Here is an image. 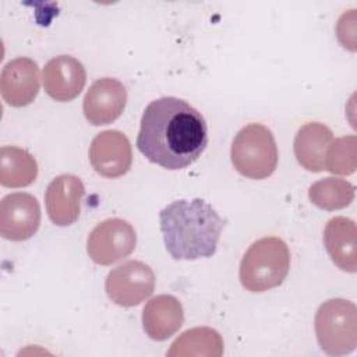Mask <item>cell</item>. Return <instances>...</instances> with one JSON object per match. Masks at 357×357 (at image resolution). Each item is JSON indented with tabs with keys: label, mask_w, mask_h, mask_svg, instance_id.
Returning <instances> with one entry per match:
<instances>
[{
	"label": "cell",
	"mask_w": 357,
	"mask_h": 357,
	"mask_svg": "<svg viewBox=\"0 0 357 357\" xmlns=\"http://www.w3.org/2000/svg\"><path fill=\"white\" fill-rule=\"evenodd\" d=\"M208 144L204 116L183 99L163 96L144 110L137 137L138 151L167 170L192 165Z\"/></svg>",
	"instance_id": "6da1fadb"
},
{
	"label": "cell",
	"mask_w": 357,
	"mask_h": 357,
	"mask_svg": "<svg viewBox=\"0 0 357 357\" xmlns=\"http://www.w3.org/2000/svg\"><path fill=\"white\" fill-rule=\"evenodd\" d=\"M163 243L173 259L194 261L216 252L225 220L202 198L178 199L159 212Z\"/></svg>",
	"instance_id": "7a4b0ae2"
},
{
	"label": "cell",
	"mask_w": 357,
	"mask_h": 357,
	"mask_svg": "<svg viewBox=\"0 0 357 357\" xmlns=\"http://www.w3.org/2000/svg\"><path fill=\"white\" fill-rule=\"evenodd\" d=\"M290 268L287 244L275 236L254 241L240 262L241 286L252 293H262L283 283Z\"/></svg>",
	"instance_id": "3957f363"
},
{
	"label": "cell",
	"mask_w": 357,
	"mask_h": 357,
	"mask_svg": "<svg viewBox=\"0 0 357 357\" xmlns=\"http://www.w3.org/2000/svg\"><path fill=\"white\" fill-rule=\"evenodd\" d=\"M230 158L241 176L252 180L269 177L278 166V146L272 131L259 123L243 127L231 142Z\"/></svg>",
	"instance_id": "277c9868"
},
{
	"label": "cell",
	"mask_w": 357,
	"mask_h": 357,
	"mask_svg": "<svg viewBox=\"0 0 357 357\" xmlns=\"http://www.w3.org/2000/svg\"><path fill=\"white\" fill-rule=\"evenodd\" d=\"M315 333L321 349L331 356H344L357 346V308L344 298L322 303L315 314Z\"/></svg>",
	"instance_id": "5b68a950"
},
{
	"label": "cell",
	"mask_w": 357,
	"mask_h": 357,
	"mask_svg": "<svg viewBox=\"0 0 357 357\" xmlns=\"http://www.w3.org/2000/svg\"><path fill=\"white\" fill-rule=\"evenodd\" d=\"M135 245L134 227L120 218H110L98 223L86 240L88 255L99 265H112L128 257Z\"/></svg>",
	"instance_id": "8992f818"
},
{
	"label": "cell",
	"mask_w": 357,
	"mask_h": 357,
	"mask_svg": "<svg viewBox=\"0 0 357 357\" xmlns=\"http://www.w3.org/2000/svg\"><path fill=\"white\" fill-rule=\"evenodd\" d=\"M155 289V273L142 261H127L113 268L106 278L107 297L117 305L134 307L148 298Z\"/></svg>",
	"instance_id": "52a82bcc"
},
{
	"label": "cell",
	"mask_w": 357,
	"mask_h": 357,
	"mask_svg": "<svg viewBox=\"0 0 357 357\" xmlns=\"http://www.w3.org/2000/svg\"><path fill=\"white\" fill-rule=\"evenodd\" d=\"M40 206L28 192L7 194L0 202V234L6 240L25 241L39 229Z\"/></svg>",
	"instance_id": "ba28073f"
},
{
	"label": "cell",
	"mask_w": 357,
	"mask_h": 357,
	"mask_svg": "<svg viewBox=\"0 0 357 357\" xmlns=\"http://www.w3.org/2000/svg\"><path fill=\"white\" fill-rule=\"evenodd\" d=\"M89 162L93 170L107 178L124 176L132 163L128 138L117 130L99 132L89 146Z\"/></svg>",
	"instance_id": "9c48e42d"
},
{
	"label": "cell",
	"mask_w": 357,
	"mask_h": 357,
	"mask_svg": "<svg viewBox=\"0 0 357 357\" xmlns=\"http://www.w3.org/2000/svg\"><path fill=\"white\" fill-rule=\"evenodd\" d=\"M127 105L126 86L116 78L96 79L85 93L82 110L93 126H105L117 120Z\"/></svg>",
	"instance_id": "30bf717a"
},
{
	"label": "cell",
	"mask_w": 357,
	"mask_h": 357,
	"mask_svg": "<svg viewBox=\"0 0 357 357\" xmlns=\"http://www.w3.org/2000/svg\"><path fill=\"white\" fill-rule=\"evenodd\" d=\"M1 98L14 107L28 106L39 93V67L29 57L8 61L0 74Z\"/></svg>",
	"instance_id": "8fae6325"
},
{
	"label": "cell",
	"mask_w": 357,
	"mask_h": 357,
	"mask_svg": "<svg viewBox=\"0 0 357 357\" xmlns=\"http://www.w3.org/2000/svg\"><path fill=\"white\" fill-rule=\"evenodd\" d=\"M42 81L45 92L52 99L57 102H70L75 99L85 86V67L78 59L61 54L46 63Z\"/></svg>",
	"instance_id": "7c38bea8"
},
{
	"label": "cell",
	"mask_w": 357,
	"mask_h": 357,
	"mask_svg": "<svg viewBox=\"0 0 357 357\" xmlns=\"http://www.w3.org/2000/svg\"><path fill=\"white\" fill-rule=\"evenodd\" d=\"M85 187L74 174H60L50 181L45 194L49 219L57 226L73 225L81 212Z\"/></svg>",
	"instance_id": "4fadbf2b"
},
{
	"label": "cell",
	"mask_w": 357,
	"mask_h": 357,
	"mask_svg": "<svg viewBox=\"0 0 357 357\" xmlns=\"http://www.w3.org/2000/svg\"><path fill=\"white\" fill-rule=\"evenodd\" d=\"M184 322L181 303L170 294H159L151 298L142 310V326L145 333L158 342L169 339Z\"/></svg>",
	"instance_id": "5bb4252c"
},
{
	"label": "cell",
	"mask_w": 357,
	"mask_h": 357,
	"mask_svg": "<svg viewBox=\"0 0 357 357\" xmlns=\"http://www.w3.org/2000/svg\"><path fill=\"white\" fill-rule=\"evenodd\" d=\"M357 227L354 220L336 216L328 220L324 230V244L332 262L342 271H357Z\"/></svg>",
	"instance_id": "9a60e30c"
},
{
	"label": "cell",
	"mask_w": 357,
	"mask_h": 357,
	"mask_svg": "<svg viewBox=\"0 0 357 357\" xmlns=\"http://www.w3.org/2000/svg\"><path fill=\"white\" fill-rule=\"evenodd\" d=\"M333 141V132L322 123L304 124L294 138V155L297 162L308 172L325 170V155Z\"/></svg>",
	"instance_id": "2e32d148"
},
{
	"label": "cell",
	"mask_w": 357,
	"mask_h": 357,
	"mask_svg": "<svg viewBox=\"0 0 357 357\" xmlns=\"http://www.w3.org/2000/svg\"><path fill=\"white\" fill-rule=\"evenodd\" d=\"M38 163L25 149L18 146H1L0 149V184L20 188L35 181Z\"/></svg>",
	"instance_id": "e0dca14e"
},
{
	"label": "cell",
	"mask_w": 357,
	"mask_h": 357,
	"mask_svg": "<svg viewBox=\"0 0 357 357\" xmlns=\"http://www.w3.org/2000/svg\"><path fill=\"white\" fill-rule=\"evenodd\" d=\"M223 354V339L218 331L199 326L183 332L167 351L169 357L206 356L220 357Z\"/></svg>",
	"instance_id": "ac0fdd59"
},
{
	"label": "cell",
	"mask_w": 357,
	"mask_h": 357,
	"mask_svg": "<svg viewBox=\"0 0 357 357\" xmlns=\"http://www.w3.org/2000/svg\"><path fill=\"white\" fill-rule=\"evenodd\" d=\"M310 201L325 211L346 208L354 199V185L344 178L326 177L315 181L308 190Z\"/></svg>",
	"instance_id": "d6986e66"
},
{
	"label": "cell",
	"mask_w": 357,
	"mask_h": 357,
	"mask_svg": "<svg viewBox=\"0 0 357 357\" xmlns=\"http://www.w3.org/2000/svg\"><path fill=\"white\" fill-rule=\"evenodd\" d=\"M356 135L340 137L329 145L325 155V169L333 174L347 176L354 173L357 166Z\"/></svg>",
	"instance_id": "ffe728a7"
}]
</instances>
